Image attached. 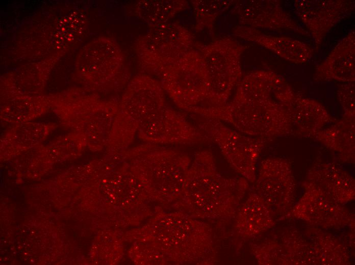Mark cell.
Here are the masks:
<instances>
[{
	"label": "cell",
	"mask_w": 355,
	"mask_h": 265,
	"mask_svg": "<svg viewBox=\"0 0 355 265\" xmlns=\"http://www.w3.org/2000/svg\"><path fill=\"white\" fill-rule=\"evenodd\" d=\"M297 95L273 72L258 70L238 83L232 101L212 108L211 118L232 124L248 136L263 139L292 131V114Z\"/></svg>",
	"instance_id": "1"
},
{
	"label": "cell",
	"mask_w": 355,
	"mask_h": 265,
	"mask_svg": "<svg viewBox=\"0 0 355 265\" xmlns=\"http://www.w3.org/2000/svg\"><path fill=\"white\" fill-rule=\"evenodd\" d=\"M160 77L164 91L183 109L190 112L209 99L208 69L198 49H191L170 64Z\"/></svg>",
	"instance_id": "2"
},
{
	"label": "cell",
	"mask_w": 355,
	"mask_h": 265,
	"mask_svg": "<svg viewBox=\"0 0 355 265\" xmlns=\"http://www.w3.org/2000/svg\"><path fill=\"white\" fill-rule=\"evenodd\" d=\"M193 34L178 23L150 25L136 44L140 67L160 77L168 65L193 49Z\"/></svg>",
	"instance_id": "3"
},
{
	"label": "cell",
	"mask_w": 355,
	"mask_h": 265,
	"mask_svg": "<svg viewBox=\"0 0 355 265\" xmlns=\"http://www.w3.org/2000/svg\"><path fill=\"white\" fill-rule=\"evenodd\" d=\"M197 47L206 62L210 82V94L205 106L223 105L241 77V56L247 46L227 37Z\"/></svg>",
	"instance_id": "4"
},
{
	"label": "cell",
	"mask_w": 355,
	"mask_h": 265,
	"mask_svg": "<svg viewBox=\"0 0 355 265\" xmlns=\"http://www.w3.org/2000/svg\"><path fill=\"white\" fill-rule=\"evenodd\" d=\"M198 125L235 170L249 179L255 178V163L266 139L242 135L215 119L203 117Z\"/></svg>",
	"instance_id": "5"
},
{
	"label": "cell",
	"mask_w": 355,
	"mask_h": 265,
	"mask_svg": "<svg viewBox=\"0 0 355 265\" xmlns=\"http://www.w3.org/2000/svg\"><path fill=\"white\" fill-rule=\"evenodd\" d=\"M124 57L113 38L100 36L84 46L78 55L75 72L87 84L100 86L110 83L125 71Z\"/></svg>",
	"instance_id": "6"
},
{
	"label": "cell",
	"mask_w": 355,
	"mask_h": 265,
	"mask_svg": "<svg viewBox=\"0 0 355 265\" xmlns=\"http://www.w3.org/2000/svg\"><path fill=\"white\" fill-rule=\"evenodd\" d=\"M354 2L346 0H296V15L311 35L317 50L334 26L354 11Z\"/></svg>",
	"instance_id": "7"
},
{
	"label": "cell",
	"mask_w": 355,
	"mask_h": 265,
	"mask_svg": "<svg viewBox=\"0 0 355 265\" xmlns=\"http://www.w3.org/2000/svg\"><path fill=\"white\" fill-rule=\"evenodd\" d=\"M160 83L145 74L135 76L123 95L120 110L139 124L154 118L165 107Z\"/></svg>",
	"instance_id": "8"
},
{
	"label": "cell",
	"mask_w": 355,
	"mask_h": 265,
	"mask_svg": "<svg viewBox=\"0 0 355 265\" xmlns=\"http://www.w3.org/2000/svg\"><path fill=\"white\" fill-rule=\"evenodd\" d=\"M234 13L242 24L252 28L286 30L310 36L282 6L278 1H240Z\"/></svg>",
	"instance_id": "9"
},
{
	"label": "cell",
	"mask_w": 355,
	"mask_h": 265,
	"mask_svg": "<svg viewBox=\"0 0 355 265\" xmlns=\"http://www.w3.org/2000/svg\"><path fill=\"white\" fill-rule=\"evenodd\" d=\"M140 133L145 140L161 143H186L207 140L181 114L167 107L154 118L140 124Z\"/></svg>",
	"instance_id": "10"
},
{
	"label": "cell",
	"mask_w": 355,
	"mask_h": 265,
	"mask_svg": "<svg viewBox=\"0 0 355 265\" xmlns=\"http://www.w3.org/2000/svg\"><path fill=\"white\" fill-rule=\"evenodd\" d=\"M355 32L350 31L316 68L315 78L353 82L355 71Z\"/></svg>",
	"instance_id": "11"
},
{
	"label": "cell",
	"mask_w": 355,
	"mask_h": 265,
	"mask_svg": "<svg viewBox=\"0 0 355 265\" xmlns=\"http://www.w3.org/2000/svg\"><path fill=\"white\" fill-rule=\"evenodd\" d=\"M234 33L246 40L256 42L295 64L307 63L314 53L310 46L297 39L267 35L257 29L247 26L237 27Z\"/></svg>",
	"instance_id": "12"
},
{
	"label": "cell",
	"mask_w": 355,
	"mask_h": 265,
	"mask_svg": "<svg viewBox=\"0 0 355 265\" xmlns=\"http://www.w3.org/2000/svg\"><path fill=\"white\" fill-rule=\"evenodd\" d=\"M292 125L301 134L314 136L333 118L317 101L297 95L292 114Z\"/></svg>",
	"instance_id": "13"
},
{
	"label": "cell",
	"mask_w": 355,
	"mask_h": 265,
	"mask_svg": "<svg viewBox=\"0 0 355 265\" xmlns=\"http://www.w3.org/2000/svg\"><path fill=\"white\" fill-rule=\"evenodd\" d=\"M188 4L185 1H140L135 6V13L150 26L167 22Z\"/></svg>",
	"instance_id": "14"
},
{
	"label": "cell",
	"mask_w": 355,
	"mask_h": 265,
	"mask_svg": "<svg viewBox=\"0 0 355 265\" xmlns=\"http://www.w3.org/2000/svg\"><path fill=\"white\" fill-rule=\"evenodd\" d=\"M326 146L337 151L354 150V120L342 119L334 125L322 129L315 136Z\"/></svg>",
	"instance_id": "15"
},
{
	"label": "cell",
	"mask_w": 355,
	"mask_h": 265,
	"mask_svg": "<svg viewBox=\"0 0 355 265\" xmlns=\"http://www.w3.org/2000/svg\"><path fill=\"white\" fill-rule=\"evenodd\" d=\"M59 25L57 35H56V44H59V48H63L67 44L75 43L81 39L86 31L87 22L85 16L81 13L75 12L64 18Z\"/></svg>",
	"instance_id": "16"
},
{
	"label": "cell",
	"mask_w": 355,
	"mask_h": 265,
	"mask_svg": "<svg viewBox=\"0 0 355 265\" xmlns=\"http://www.w3.org/2000/svg\"><path fill=\"white\" fill-rule=\"evenodd\" d=\"M226 1H195L192 2L199 29L212 27L216 18L232 4Z\"/></svg>",
	"instance_id": "17"
},
{
	"label": "cell",
	"mask_w": 355,
	"mask_h": 265,
	"mask_svg": "<svg viewBox=\"0 0 355 265\" xmlns=\"http://www.w3.org/2000/svg\"><path fill=\"white\" fill-rule=\"evenodd\" d=\"M344 116L343 119L354 120V85L347 84L339 88L338 92Z\"/></svg>",
	"instance_id": "18"
}]
</instances>
